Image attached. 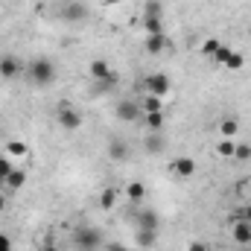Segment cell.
Wrapping results in <instances>:
<instances>
[{"label": "cell", "mask_w": 251, "mask_h": 251, "mask_svg": "<svg viewBox=\"0 0 251 251\" xmlns=\"http://www.w3.org/2000/svg\"><path fill=\"white\" fill-rule=\"evenodd\" d=\"M240 131V123L234 120V117H225V120H219V134L222 137H234Z\"/></svg>", "instance_id": "cell-22"}, {"label": "cell", "mask_w": 251, "mask_h": 251, "mask_svg": "<svg viewBox=\"0 0 251 251\" xmlns=\"http://www.w3.org/2000/svg\"><path fill=\"white\" fill-rule=\"evenodd\" d=\"M15 167H12V161H9V155H0V184L9 178V173H12Z\"/></svg>", "instance_id": "cell-27"}, {"label": "cell", "mask_w": 251, "mask_h": 251, "mask_svg": "<svg viewBox=\"0 0 251 251\" xmlns=\"http://www.w3.org/2000/svg\"><path fill=\"white\" fill-rule=\"evenodd\" d=\"M216 50H219V41H216V38H210V41H204V47H201V53H204L207 59H213V56H216Z\"/></svg>", "instance_id": "cell-28"}, {"label": "cell", "mask_w": 251, "mask_h": 251, "mask_svg": "<svg viewBox=\"0 0 251 251\" xmlns=\"http://www.w3.org/2000/svg\"><path fill=\"white\" fill-rule=\"evenodd\" d=\"M108 158H111V161H128V143H123V140H111Z\"/></svg>", "instance_id": "cell-15"}, {"label": "cell", "mask_w": 251, "mask_h": 251, "mask_svg": "<svg viewBox=\"0 0 251 251\" xmlns=\"http://www.w3.org/2000/svg\"><path fill=\"white\" fill-rule=\"evenodd\" d=\"M105 251H128V249H126V246H108Z\"/></svg>", "instance_id": "cell-33"}, {"label": "cell", "mask_w": 251, "mask_h": 251, "mask_svg": "<svg viewBox=\"0 0 251 251\" xmlns=\"http://www.w3.org/2000/svg\"><path fill=\"white\" fill-rule=\"evenodd\" d=\"M56 123L62 126L64 131H76L79 126L85 123V117H82V111H79V108H73L67 100H62V102H59V108H56Z\"/></svg>", "instance_id": "cell-3"}, {"label": "cell", "mask_w": 251, "mask_h": 251, "mask_svg": "<svg viewBox=\"0 0 251 251\" xmlns=\"http://www.w3.org/2000/svg\"><path fill=\"white\" fill-rule=\"evenodd\" d=\"M111 73H114V70L108 67L105 59H94V62H91V79H94V82H97V79H105V76H111Z\"/></svg>", "instance_id": "cell-14"}, {"label": "cell", "mask_w": 251, "mask_h": 251, "mask_svg": "<svg viewBox=\"0 0 251 251\" xmlns=\"http://www.w3.org/2000/svg\"><path fill=\"white\" fill-rule=\"evenodd\" d=\"M146 50L149 53H161L164 50V35H146Z\"/></svg>", "instance_id": "cell-24"}, {"label": "cell", "mask_w": 251, "mask_h": 251, "mask_svg": "<svg viewBox=\"0 0 251 251\" xmlns=\"http://www.w3.org/2000/svg\"><path fill=\"white\" fill-rule=\"evenodd\" d=\"M234 158H237V161H251V143H237Z\"/></svg>", "instance_id": "cell-26"}, {"label": "cell", "mask_w": 251, "mask_h": 251, "mask_svg": "<svg viewBox=\"0 0 251 251\" xmlns=\"http://www.w3.org/2000/svg\"><path fill=\"white\" fill-rule=\"evenodd\" d=\"M26 149H29V146H26L24 140H9V143H6V155H9V158H24Z\"/></svg>", "instance_id": "cell-20"}, {"label": "cell", "mask_w": 251, "mask_h": 251, "mask_svg": "<svg viewBox=\"0 0 251 251\" xmlns=\"http://www.w3.org/2000/svg\"><path fill=\"white\" fill-rule=\"evenodd\" d=\"M143 123L149 131H161L164 128V111H155V114H143Z\"/></svg>", "instance_id": "cell-21"}, {"label": "cell", "mask_w": 251, "mask_h": 251, "mask_svg": "<svg viewBox=\"0 0 251 251\" xmlns=\"http://www.w3.org/2000/svg\"><path fill=\"white\" fill-rule=\"evenodd\" d=\"M140 111H143V114H155V111H164V102H161V97H152V94H146V97L140 100Z\"/></svg>", "instance_id": "cell-12"}, {"label": "cell", "mask_w": 251, "mask_h": 251, "mask_svg": "<svg viewBox=\"0 0 251 251\" xmlns=\"http://www.w3.org/2000/svg\"><path fill=\"white\" fill-rule=\"evenodd\" d=\"M231 234H234V243L249 246V243H251V222H246V219H234Z\"/></svg>", "instance_id": "cell-7"}, {"label": "cell", "mask_w": 251, "mask_h": 251, "mask_svg": "<svg viewBox=\"0 0 251 251\" xmlns=\"http://www.w3.org/2000/svg\"><path fill=\"white\" fill-rule=\"evenodd\" d=\"M137 228L158 231V213H155V210H143V213H137Z\"/></svg>", "instance_id": "cell-13"}, {"label": "cell", "mask_w": 251, "mask_h": 251, "mask_svg": "<svg viewBox=\"0 0 251 251\" xmlns=\"http://www.w3.org/2000/svg\"><path fill=\"white\" fill-rule=\"evenodd\" d=\"M228 53H231V47H225V44H219V50H216V56H213V62H216V64H225V59H228Z\"/></svg>", "instance_id": "cell-29"}, {"label": "cell", "mask_w": 251, "mask_h": 251, "mask_svg": "<svg viewBox=\"0 0 251 251\" xmlns=\"http://www.w3.org/2000/svg\"><path fill=\"white\" fill-rule=\"evenodd\" d=\"M143 85H146V94H152V97H167L170 94V88H173V82H170V76L167 73H152V76H146L143 79Z\"/></svg>", "instance_id": "cell-4"}, {"label": "cell", "mask_w": 251, "mask_h": 251, "mask_svg": "<svg viewBox=\"0 0 251 251\" xmlns=\"http://www.w3.org/2000/svg\"><path fill=\"white\" fill-rule=\"evenodd\" d=\"M56 73L59 70L50 59H32L29 67H26V82L35 85V88H50L56 82Z\"/></svg>", "instance_id": "cell-1"}, {"label": "cell", "mask_w": 251, "mask_h": 251, "mask_svg": "<svg viewBox=\"0 0 251 251\" xmlns=\"http://www.w3.org/2000/svg\"><path fill=\"white\" fill-rule=\"evenodd\" d=\"M114 201H117V190H102V196H100V207H105V210H108V207H114Z\"/></svg>", "instance_id": "cell-25"}, {"label": "cell", "mask_w": 251, "mask_h": 251, "mask_svg": "<svg viewBox=\"0 0 251 251\" xmlns=\"http://www.w3.org/2000/svg\"><path fill=\"white\" fill-rule=\"evenodd\" d=\"M158 240V231H146V228H137V246L140 249H152Z\"/></svg>", "instance_id": "cell-19"}, {"label": "cell", "mask_w": 251, "mask_h": 251, "mask_svg": "<svg viewBox=\"0 0 251 251\" xmlns=\"http://www.w3.org/2000/svg\"><path fill=\"white\" fill-rule=\"evenodd\" d=\"M143 146H146V152L158 155V152H164L167 140H164V134H161V131H149V134H146V140H143Z\"/></svg>", "instance_id": "cell-8"}, {"label": "cell", "mask_w": 251, "mask_h": 251, "mask_svg": "<svg viewBox=\"0 0 251 251\" xmlns=\"http://www.w3.org/2000/svg\"><path fill=\"white\" fill-rule=\"evenodd\" d=\"M44 251H62V249H56V246H44Z\"/></svg>", "instance_id": "cell-36"}, {"label": "cell", "mask_w": 251, "mask_h": 251, "mask_svg": "<svg viewBox=\"0 0 251 251\" xmlns=\"http://www.w3.org/2000/svg\"><path fill=\"white\" fill-rule=\"evenodd\" d=\"M24 184H26V173H24V170H18V167H15V170L9 173V178L3 181V187L9 190V193H12V190H21Z\"/></svg>", "instance_id": "cell-10"}, {"label": "cell", "mask_w": 251, "mask_h": 251, "mask_svg": "<svg viewBox=\"0 0 251 251\" xmlns=\"http://www.w3.org/2000/svg\"><path fill=\"white\" fill-rule=\"evenodd\" d=\"M18 73H21V64H18L15 56H3V59H0V76H3V79H15Z\"/></svg>", "instance_id": "cell-9"}, {"label": "cell", "mask_w": 251, "mask_h": 251, "mask_svg": "<svg viewBox=\"0 0 251 251\" xmlns=\"http://www.w3.org/2000/svg\"><path fill=\"white\" fill-rule=\"evenodd\" d=\"M114 88H117V73H111V76L94 82V91H97V94H108V91H114Z\"/></svg>", "instance_id": "cell-17"}, {"label": "cell", "mask_w": 251, "mask_h": 251, "mask_svg": "<svg viewBox=\"0 0 251 251\" xmlns=\"http://www.w3.org/2000/svg\"><path fill=\"white\" fill-rule=\"evenodd\" d=\"M243 64H246V56L243 53H237V50L228 53V59H225V67L228 70H243Z\"/></svg>", "instance_id": "cell-23"}, {"label": "cell", "mask_w": 251, "mask_h": 251, "mask_svg": "<svg viewBox=\"0 0 251 251\" xmlns=\"http://www.w3.org/2000/svg\"><path fill=\"white\" fill-rule=\"evenodd\" d=\"M196 170H199V167H196V158H187V155H178V158L170 161V173L178 176V178H193Z\"/></svg>", "instance_id": "cell-5"}, {"label": "cell", "mask_w": 251, "mask_h": 251, "mask_svg": "<svg viewBox=\"0 0 251 251\" xmlns=\"http://www.w3.org/2000/svg\"><path fill=\"white\" fill-rule=\"evenodd\" d=\"M114 114H117V120H126V123H134L143 111H140V102H131V100H123V102H117V108H114Z\"/></svg>", "instance_id": "cell-6"}, {"label": "cell", "mask_w": 251, "mask_h": 251, "mask_svg": "<svg viewBox=\"0 0 251 251\" xmlns=\"http://www.w3.org/2000/svg\"><path fill=\"white\" fill-rule=\"evenodd\" d=\"M105 6H117V3H126V0H102Z\"/></svg>", "instance_id": "cell-35"}, {"label": "cell", "mask_w": 251, "mask_h": 251, "mask_svg": "<svg viewBox=\"0 0 251 251\" xmlns=\"http://www.w3.org/2000/svg\"><path fill=\"white\" fill-rule=\"evenodd\" d=\"M143 196H146V187L140 184V181H131V184H126V199L128 201H143Z\"/></svg>", "instance_id": "cell-16"}, {"label": "cell", "mask_w": 251, "mask_h": 251, "mask_svg": "<svg viewBox=\"0 0 251 251\" xmlns=\"http://www.w3.org/2000/svg\"><path fill=\"white\" fill-rule=\"evenodd\" d=\"M234 219H246V222H251V204H246L243 210H237V213H234Z\"/></svg>", "instance_id": "cell-31"}, {"label": "cell", "mask_w": 251, "mask_h": 251, "mask_svg": "<svg viewBox=\"0 0 251 251\" xmlns=\"http://www.w3.org/2000/svg\"><path fill=\"white\" fill-rule=\"evenodd\" d=\"M187 251H210V246H207L204 240H193V243L187 246Z\"/></svg>", "instance_id": "cell-30"}, {"label": "cell", "mask_w": 251, "mask_h": 251, "mask_svg": "<svg viewBox=\"0 0 251 251\" xmlns=\"http://www.w3.org/2000/svg\"><path fill=\"white\" fill-rule=\"evenodd\" d=\"M0 251H12V240L6 234H0Z\"/></svg>", "instance_id": "cell-32"}, {"label": "cell", "mask_w": 251, "mask_h": 251, "mask_svg": "<svg viewBox=\"0 0 251 251\" xmlns=\"http://www.w3.org/2000/svg\"><path fill=\"white\" fill-rule=\"evenodd\" d=\"M64 18L67 21H85L88 18V6L85 3H67L64 6Z\"/></svg>", "instance_id": "cell-11"}, {"label": "cell", "mask_w": 251, "mask_h": 251, "mask_svg": "<svg viewBox=\"0 0 251 251\" xmlns=\"http://www.w3.org/2000/svg\"><path fill=\"white\" fill-rule=\"evenodd\" d=\"M3 207H6V193L0 190V210H3Z\"/></svg>", "instance_id": "cell-34"}, {"label": "cell", "mask_w": 251, "mask_h": 251, "mask_svg": "<svg viewBox=\"0 0 251 251\" xmlns=\"http://www.w3.org/2000/svg\"><path fill=\"white\" fill-rule=\"evenodd\" d=\"M234 149H237L234 137H219V143H216V155H222V158H234Z\"/></svg>", "instance_id": "cell-18"}, {"label": "cell", "mask_w": 251, "mask_h": 251, "mask_svg": "<svg viewBox=\"0 0 251 251\" xmlns=\"http://www.w3.org/2000/svg\"><path fill=\"white\" fill-rule=\"evenodd\" d=\"M73 243H76L79 251H100L102 249V234L94 225H79L73 231Z\"/></svg>", "instance_id": "cell-2"}]
</instances>
